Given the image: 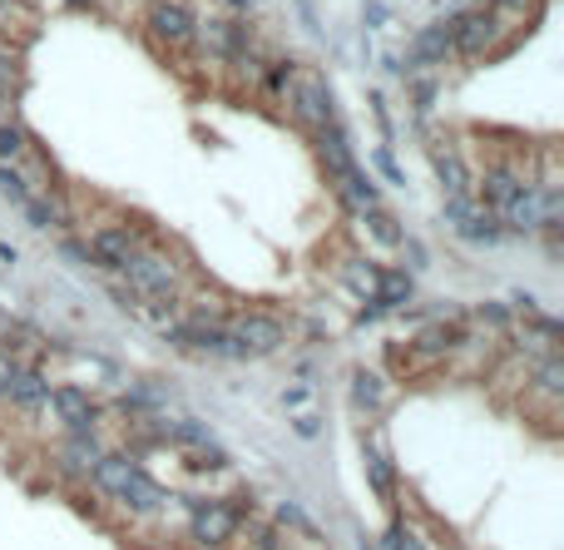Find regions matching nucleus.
<instances>
[{"mask_svg":"<svg viewBox=\"0 0 564 550\" xmlns=\"http://www.w3.org/2000/svg\"><path fill=\"white\" fill-rule=\"evenodd\" d=\"M233 530H237V510L228 506V501H203V506H193V516H188V536H193V546H203V550L228 546Z\"/></svg>","mask_w":564,"mask_h":550,"instance_id":"0eeeda50","label":"nucleus"},{"mask_svg":"<svg viewBox=\"0 0 564 550\" xmlns=\"http://www.w3.org/2000/svg\"><path fill=\"white\" fill-rule=\"evenodd\" d=\"M193 25H198V15L188 0H154V6H148V31L174 55L193 51Z\"/></svg>","mask_w":564,"mask_h":550,"instance_id":"20e7f679","label":"nucleus"},{"mask_svg":"<svg viewBox=\"0 0 564 550\" xmlns=\"http://www.w3.org/2000/svg\"><path fill=\"white\" fill-rule=\"evenodd\" d=\"M228 11H247V6H253V0H223Z\"/></svg>","mask_w":564,"mask_h":550,"instance_id":"58836bf2","label":"nucleus"},{"mask_svg":"<svg viewBox=\"0 0 564 550\" xmlns=\"http://www.w3.org/2000/svg\"><path fill=\"white\" fill-rule=\"evenodd\" d=\"M485 11H490L495 21H520V15L530 11V0H490Z\"/></svg>","mask_w":564,"mask_h":550,"instance_id":"7c9ffc66","label":"nucleus"},{"mask_svg":"<svg viewBox=\"0 0 564 550\" xmlns=\"http://www.w3.org/2000/svg\"><path fill=\"white\" fill-rule=\"evenodd\" d=\"M480 322H495V328H505L510 318H505V308H495V302H490V308H480Z\"/></svg>","mask_w":564,"mask_h":550,"instance_id":"c9c22d12","label":"nucleus"},{"mask_svg":"<svg viewBox=\"0 0 564 550\" xmlns=\"http://www.w3.org/2000/svg\"><path fill=\"white\" fill-rule=\"evenodd\" d=\"M89 253H95L99 268H114L119 273L139 253V239H134V229H124V223H109V229H99L95 239H89Z\"/></svg>","mask_w":564,"mask_h":550,"instance_id":"9b49d317","label":"nucleus"},{"mask_svg":"<svg viewBox=\"0 0 564 550\" xmlns=\"http://www.w3.org/2000/svg\"><path fill=\"white\" fill-rule=\"evenodd\" d=\"M119 273L129 278V293H134V298H178V263L168 258V253L139 249Z\"/></svg>","mask_w":564,"mask_h":550,"instance_id":"7ed1b4c3","label":"nucleus"},{"mask_svg":"<svg viewBox=\"0 0 564 550\" xmlns=\"http://www.w3.org/2000/svg\"><path fill=\"white\" fill-rule=\"evenodd\" d=\"M283 342H287L283 318H273V312H243V318L223 322V348H218V358H228V362L273 358Z\"/></svg>","mask_w":564,"mask_h":550,"instance_id":"f257e3e1","label":"nucleus"},{"mask_svg":"<svg viewBox=\"0 0 564 550\" xmlns=\"http://www.w3.org/2000/svg\"><path fill=\"white\" fill-rule=\"evenodd\" d=\"M366 471H372V486H376V496L381 501H391L396 496V466H391V457H386V447H381V437H372L366 441Z\"/></svg>","mask_w":564,"mask_h":550,"instance_id":"6ab92c4d","label":"nucleus"},{"mask_svg":"<svg viewBox=\"0 0 564 550\" xmlns=\"http://www.w3.org/2000/svg\"><path fill=\"white\" fill-rule=\"evenodd\" d=\"M376 169H381L391 184H406V174L396 169V160H391V150H386V144H381V150H376Z\"/></svg>","mask_w":564,"mask_h":550,"instance_id":"473e14b6","label":"nucleus"},{"mask_svg":"<svg viewBox=\"0 0 564 550\" xmlns=\"http://www.w3.org/2000/svg\"><path fill=\"white\" fill-rule=\"evenodd\" d=\"M352 402H356L362 411H381V402H386L381 377H376V372H366V367H356V372H352Z\"/></svg>","mask_w":564,"mask_h":550,"instance_id":"aec40b11","label":"nucleus"},{"mask_svg":"<svg viewBox=\"0 0 564 550\" xmlns=\"http://www.w3.org/2000/svg\"><path fill=\"white\" fill-rule=\"evenodd\" d=\"M411 100H416V110H431V100H435V80H431V75H421V70H416L411 75Z\"/></svg>","mask_w":564,"mask_h":550,"instance_id":"c756f323","label":"nucleus"},{"mask_svg":"<svg viewBox=\"0 0 564 550\" xmlns=\"http://www.w3.org/2000/svg\"><path fill=\"white\" fill-rule=\"evenodd\" d=\"M534 387H540L544 397H564V362L554 358V352L534 362Z\"/></svg>","mask_w":564,"mask_h":550,"instance_id":"5701e85b","label":"nucleus"},{"mask_svg":"<svg viewBox=\"0 0 564 550\" xmlns=\"http://www.w3.org/2000/svg\"><path fill=\"white\" fill-rule=\"evenodd\" d=\"M45 407H55V417L65 421L69 431H89V427L99 421V411H104L85 387H55V392H49Z\"/></svg>","mask_w":564,"mask_h":550,"instance_id":"9d476101","label":"nucleus"},{"mask_svg":"<svg viewBox=\"0 0 564 550\" xmlns=\"http://www.w3.org/2000/svg\"><path fill=\"white\" fill-rule=\"evenodd\" d=\"M445 223H451L465 243H500L505 239L500 219H495L490 209H480L471 194H465V199H445Z\"/></svg>","mask_w":564,"mask_h":550,"instance_id":"423d86ee","label":"nucleus"},{"mask_svg":"<svg viewBox=\"0 0 564 550\" xmlns=\"http://www.w3.org/2000/svg\"><path fill=\"white\" fill-rule=\"evenodd\" d=\"M386 550H425V546L416 540V530H406V520H391L386 526Z\"/></svg>","mask_w":564,"mask_h":550,"instance_id":"c85d7f7f","label":"nucleus"},{"mask_svg":"<svg viewBox=\"0 0 564 550\" xmlns=\"http://www.w3.org/2000/svg\"><path fill=\"white\" fill-rule=\"evenodd\" d=\"M283 536H302V540H317V526H312V516H307L302 506H277V520H273Z\"/></svg>","mask_w":564,"mask_h":550,"instance_id":"b1692460","label":"nucleus"},{"mask_svg":"<svg viewBox=\"0 0 564 550\" xmlns=\"http://www.w3.org/2000/svg\"><path fill=\"white\" fill-rule=\"evenodd\" d=\"M362 223H366V233H372L376 243H386V249H396V243H401V229H396V219H391L386 209L362 213Z\"/></svg>","mask_w":564,"mask_h":550,"instance_id":"a878e982","label":"nucleus"},{"mask_svg":"<svg viewBox=\"0 0 564 550\" xmlns=\"http://www.w3.org/2000/svg\"><path fill=\"white\" fill-rule=\"evenodd\" d=\"M5 397H10V407H20V411H40L49 402V382L40 377L35 367H25V362H15V372H10V387H5Z\"/></svg>","mask_w":564,"mask_h":550,"instance_id":"ddd939ff","label":"nucleus"},{"mask_svg":"<svg viewBox=\"0 0 564 550\" xmlns=\"http://www.w3.org/2000/svg\"><path fill=\"white\" fill-rule=\"evenodd\" d=\"M134 471H139V466H134V457H129V451H104V457L89 466L85 481H95L104 496H119V491H124V481L134 476Z\"/></svg>","mask_w":564,"mask_h":550,"instance_id":"4468645a","label":"nucleus"},{"mask_svg":"<svg viewBox=\"0 0 564 550\" xmlns=\"http://www.w3.org/2000/svg\"><path fill=\"white\" fill-rule=\"evenodd\" d=\"M20 213H25L35 229H65V199L59 194H49V189H40V194H30L25 204H20Z\"/></svg>","mask_w":564,"mask_h":550,"instance_id":"a211bd4d","label":"nucleus"},{"mask_svg":"<svg viewBox=\"0 0 564 550\" xmlns=\"http://www.w3.org/2000/svg\"><path fill=\"white\" fill-rule=\"evenodd\" d=\"M119 501H124L129 510H139V516H154V510H164L168 491L158 486L154 476H144V471H134V476L124 481V491H119Z\"/></svg>","mask_w":564,"mask_h":550,"instance_id":"dca6fc26","label":"nucleus"},{"mask_svg":"<svg viewBox=\"0 0 564 550\" xmlns=\"http://www.w3.org/2000/svg\"><path fill=\"white\" fill-rule=\"evenodd\" d=\"M65 6H75V11H85V6H95V0H65Z\"/></svg>","mask_w":564,"mask_h":550,"instance_id":"ea45409f","label":"nucleus"},{"mask_svg":"<svg viewBox=\"0 0 564 550\" xmlns=\"http://www.w3.org/2000/svg\"><path fill=\"white\" fill-rule=\"evenodd\" d=\"M0 194H5L10 204H25L30 194H40V189H30V179H25V169H15V164H0Z\"/></svg>","mask_w":564,"mask_h":550,"instance_id":"393cba45","label":"nucleus"},{"mask_svg":"<svg viewBox=\"0 0 564 550\" xmlns=\"http://www.w3.org/2000/svg\"><path fill=\"white\" fill-rule=\"evenodd\" d=\"M520 174L515 169H505V164H495V169H485V179H480V209H490V213H500L505 204L515 199V189H520Z\"/></svg>","mask_w":564,"mask_h":550,"instance_id":"f3484780","label":"nucleus"},{"mask_svg":"<svg viewBox=\"0 0 564 550\" xmlns=\"http://www.w3.org/2000/svg\"><path fill=\"white\" fill-rule=\"evenodd\" d=\"M376 278H381V268H366V263H346V283H352V293H362V298H372V293H376Z\"/></svg>","mask_w":564,"mask_h":550,"instance_id":"cd10ccee","label":"nucleus"},{"mask_svg":"<svg viewBox=\"0 0 564 550\" xmlns=\"http://www.w3.org/2000/svg\"><path fill=\"white\" fill-rule=\"evenodd\" d=\"M431 164H435V179H441L445 199H465V194L475 189L471 169H465V160L451 150V144H431Z\"/></svg>","mask_w":564,"mask_h":550,"instance_id":"f8f14e48","label":"nucleus"},{"mask_svg":"<svg viewBox=\"0 0 564 550\" xmlns=\"http://www.w3.org/2000/svg\"><path fill=\"white\" fill-rule=\"evenodd\" d=\"M366 21H372V25H376V31H381V25H386V21H391V15H386V6H376V0H372V6H366Z\"/></svg>","mask_w":564,"mask_h":550,"instance_id":"f704fd0d","label":"nucleus"},{"mask_svg":"<svg viewBox=\"0 0 564 550\" xmlns=\"http://www.w3.org/2000/svg\"><path fill=\"white\" fill-rule=\"evenodd\" d=\"M10 372H15V358L0 348V397H5V387H10Z\"/></svg>","mask_w":564,"mask_h":550,"instance_id":"72a5a7b5","label":"nucleus"},{"mask_svg":"<svg viewBox=\"0 0 564 550\" xmlns=\"http://www.w3.org/2000/svg\"><path fill=\"white\" fill-rule=\"evenodd\" d=\"M500 229L505 233H534V229H544V204H540V184H520L515 189V199L505 204L500 213Z\"/></svg>","mask_w":564,"mask_h":550,"instance_id":"6e6552de","label":"nucleus"},{"mask_svg":"<svg viewBox=\"0 0 564 550\" xmlns=\"http://www.w3.org/2000/svg\"><path fill=\"white\" fill-rule=\"evenodd\" d=\"M292 427H297V431H302V437H317V431H322V421H317V417H297V421H292Z\"/></svg>","mask_w":564,"mask_h":550,"instance_id":"e433bc0d","label":"nucleus"},{"mask_svg":"<svg viewBox=\"0 0 564 550\" xmlns=\"http://www.w3.org/2000/svg\"><path fill=\"white\" fill-rule=\"evenodd\" d=\"M283 407H287V411H302V407H312V387H307V382H297V387H287V392H283Z\"/></svg>","mask_w":564,"mask_h":550,"instance_id":"2f4dec72","label":"nucleus"},{"mask_svg":"<svg viewBox=\"0 0 564 550\" xmlns=\"http://www.w3.org/2000/svg\"><path fill=\"white\" fill-rule=\"evenodd\" d=\"M247 540H253L257 550H283V530H277L273 520H247Z\"/></svg>","mask_w":564,"mask_h":550,"instance_id":"bb28decb","label":"nucleus"},{"mask_svg":"<svg viewBox=\"0 0 564 550\" xmlns=\"http://www.w3.org/2000/svg\"><path fill=\"white\" fill-rule=\"evenodd\" d=\"M99 457H104V451H99L95 427H89V431H69V441L59 447V466H65L69 476H89V466H95Z\"/></svg>","mask_w":564,"mask_h":550,"instance_id":"2eb2a0df","label":"nucleus"},{"mask_svg":"<svg viewBox=\"0 0 564 550\" xmlns=\"http://www.w3.org/2000/svg\"><path fill=\"white\" fill-rule=\"evenodd\" d=\"M193 45H198V55L203 61H233L237 51L247 45V31L233 21V15H203V21L193 25Z\"/></svg>","mask_w":564,"mask_h":550,"instance_id":"39448f33","label":"nucleus"},{"mask_svg":"<svg viewBox=\"0 0 564 550\" xmlns=\"http://www.w3.org/2000/svg\"><path fill=\"white\" fill-rule=\"evenodd\" d=\"M30 150H35V140L15 120H0V164H20Z\"/></svg>","mask_w":564,"mask_h":550,"instance_id":"412c9836","label":"nucleus"},{"mask_svg":"<svg viewBox=\"0 0 564 550\" xmlns=\"http://www.w3.org/2000/svg\"><path fill=\"white\" fill-rule=\"evenodd\" d=\"M277 95L287 100L292 120H297V124H307V130H322L327 120H336V114H332V85H327L322 75L312 70V65H292Z\"/></svg>","mask_w":564,"mask_h":550,"instance_id":"f03ea898","label":"nucleus"},{"mask_svg":"<svg viewBox=\"0 0 564 550\" xmlns=\"http://www.w3.org/2000/svg\"><path fill=\"white\" fill-rule=\"evenodd\" d=\"M495 15L485 11H465V15H455L451 21V35H455V55H465V61H471V55H485L490 51V41H495Z\"/></svg>","mask_w":564,"mask_h":550,"instance_id":"1a4fd4ad","label":"nucleus"},{"mask_svg":"<svg viewBox=\"0 0 564 550\" xmlns=\"http://www.w3.org/2000/svg\"><path fill=\"white\" fill-rule=\"evenodd\" d=\"M15 258H20V253L10 249V243H0V263H5V268H10V263H15Z\"/></svg>","mask_w":564,"mask_h":550,"instance_id":"4c0bfd02","label":"nucleus"},{"mask_svg":"<svg viewBox=\"0 0 564 550\" xmlns=\"http://www.w3.org/2000/svg\"><path fill=\"white\" fill-rule=\"evenodd\" d=\"M455 342H465V332H461V328H425L421 338L411 342V348L421 352V358H441V352H451Z\"/></svg>","mask_w":564,"mask_h":550,"instance_id":"4be33fe9","label":"nucleus"}]
</instances>
